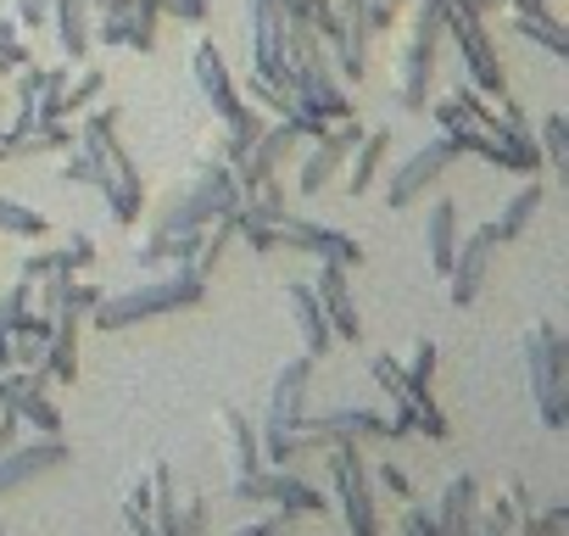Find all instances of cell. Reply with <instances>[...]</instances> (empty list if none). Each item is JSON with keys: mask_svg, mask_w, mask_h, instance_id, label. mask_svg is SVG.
I'll return each mask as SVG.
<instances>
[{"mask_svg": "<svg viewBox=\"0 0 569 536\" xmlns=\"http://www.w3.org/2000/svg\"><path fill=\"white\" fill-rule=\"evenodd\" d=\"M201 297H207V280H201V275H190L184 262H173L162 280H146V286H134V291L101 297V302L90 308V325H96V330H129V325H146V319H157V314L196 308Z\"/></svg>", "mask_w": 569, "mask_h": 536, "instance_id": "cell-3", "label": "cell"}, {"mask_svg": "<svg viewBox=\"0 0 569 536\" xmlns=\"http://www.w3.org/2000/svg\"><path fill=\"white\" fill-rule=\"evenodd\" d=\"M319 441L325 436H352V441H363V436H408L413 425L408 419H397V414H375V408H330V414H308L302 419Z\"/></svg>", "mask_w": 569, "mask_h": 536, "instance_id": "cell-17", "label": "cell"}, {"mask_svg": "<svg viewBox=\"0 0 569 536\" xmlns=\"http://www.w3.org/2000/svg\"><path fill=\"white\" fill-rule=\"evenodd\" d=\"M541 196H547V185H541V179H525V185H519V190L502 201V212L491 218V235H497V246H508V240H519V235H525V224L536 218Z\"/></svg>", "mask_w": 569, "mask_h": 536, "instance_id": "cell-26", "label": "cell"}, {"mask_svg": "<svg viewBox=\"0 0 569 536\" xmlns=\"http://www.w3.org/2000/svg\"><path fill=\"white\" fill-rule=\"evenodd\" d=\"M313 364L308 353H297L291 364H284L273 375V391H268V414H262V436H284V430H297L308 419V386H313Z\"/></svg>", "mask_w": 569, "mask_h": 536, "instance_id": "cell-11", "label": "cell"}, {"mask_svg": "<svg viewBox=\"0 0 569 536\" xmlns=\"http://www.w3.org/2000/svg\"><path fill=\"white\" fill-rule=\"evenodd\" d=\"M313 297H319V308H325L336 341H358V336H363V319H358V302H352V286H347V262L319 257V286H313Z\"/></svg>", "mask_w": 569, "mask_h": 536, "instance_id": "cell-15", "label": "cell"}, {"mask_svg": "<svg viewBox=\"0 0 569 536\" xmlns=\"http://www.w3.org/2000/svg\"><path fill=\"white\" fill-rule=\"evenodd\" d=\"M452 162H458V146H452L447 135H436L430 146H419V151H413V157H408V162L391 173V185H386V207H391V212L413 207L425 190H436V179H441Z\"/></svg>", "mask_w": 569, "mask_h": 536, "instance_id": "cell-10", "label": "cell"}, {"mask_svg": "<svg viewBox=\"0 0 569 536\" xmlns=\"http://www.w3.org/2000/svg\"><path fill=\"white\" fill-rule=\"evenodd\" d=\"M229 240H234V212L229 218H212V229H201V246H196V257L184 268H190V275H201V280H212V268L223 262Z\"/></svg>", "mask_w": 569, "mask_h": 536, "instance_id": "cell-28", "label": "cell"}, {"mask_svg": "<svg viewBox=\"0 0 569 536\" xmlns=\"http://www.w3.org/2000/svg\"><path fill=\"white\" fill-rule=\"evenodd\" d=\"M447 34L458 40V57L469 68V85L486 96V101H502L508 96V79H502V62H497V46L486 34V12H475V0H458L447 7Z\"/></svg>", "mask_w": 569, "mask_h": 536, "instance_id": "cell-7", "label": "cell"}, {"mask_svg": "<svg viewBox=\"0 0 569 536\" xmlns=\"http://www.w3.org/2000/svg\"><path fill=\"white\" fill-rule=\"evenodd\" d=\"M173 536H207V497H184L173 508Z\"/></svg>", "mask_w": 569, "mask_h": 536, "instance_id": "cell-36", "label": "cell"}, {"mask_svg": "<svg viewBox=\"0 0 569 536\" xmlns=\"http://www.w3.org/2000/svg\"><path fill=\"white\" fill-rule=\"evenodd\" d=\"M402 536H441V530H436L430 508H413V503H408V514H402Z\"/></svg>", "mask_w": 569, "mask_h": 536, "instance_id": "cell-44", "label": "cell"}, {"mask_svg": "<svg viewBox=\"0 0 569 536\" xmlns=\"http://www.w3.org/2000/svg\"><path fill=\"white\" fill-rule=\"evenodd\" d=\"M51 18V0H18V7H12V23L18 29H40Z\"/></svg>", "mask_w": 569, "mask_h": 536, "instance_id": "cell-43", "label": "cell"}, {"mask_svg": "<svg viewBox=\"0 0 569 536\" xmlns=\"http://www.w3.org/2000/svg\"><path fill=\"white\" fill-rule=\"evenodd\" d=\"M46 386H51V375H46V364H40V369H29L23 391H18L7 408H12L29 430H51V436H57V430H62V408L51 403V391H46Z\"/></svg>", "mask_w": 569, "mask_h": 536, "instance_id": "cell-21", "label": "cell"}, {"mask_svg": "<svg viewBox=\"0 0 569 536\" xmlns=\"http://www.w3.org/2000/svg\"><path fill=\"white\" fill-rule=\"evenodd\" d=\"M107 90V73L101 68H84L79 79L68 73V85H62V118H73V112H84V107H96V96Z\"/></svg>", "mask_w": 569, "mask_h": 536, "instance_id": "cell-33", "label": "cell"}, {"mask_svg": "<svg viewBox=\"0 0 569 536\" xmlns=\"http://www.w3.org/2000/svg\"><path fill=\"white\" fill-rule=\"evenodd\" d=\"M386 146H391V129H363V140L341 157L347 162V196H363L375 185V173L386 162Z\"/></svg>", "mask_w": 569, "mask_h": 536, "instance_id": "cell-23", "label": "cell"}, {"mask_svg": "<svg viewBox=\"0 0 569 536\" xmlns=\"http://www.w3.org/2000/svg\"><path fill=\"white\" fill-rule=\"evenodd\" d=\"M536 151H541V162L552 168V179H563L569 173V118H547L541 129H536Z\"/></svg>", "mask_w": 569, "mask_h": 536, "instance_id": "cell-30", "label": "cell"}, {"mask_svg": "<svg viewBox=\"0 0 569 536\" xmlns=\"http://www.w3.org/2000/svg\"><path fill=\"white\" fill-rule=\"evenodd\" d=\"M23 62H34V57H29V46L18 40V23H12V18H0V79L18 73Z\"/></svg>", "mask_w": 569, "mask_h": 536, "instance_id": "cell-35", "label": "cell"}, {"mask_svg": "<svg viewBox=\"0 0 569 536\" xmlns=\"http://www.w3.org/2000/svg\"><path fill=\"white\" fill-rule=\"evenodd\" d=\"M497 140H502V151H508V162H513V173H536V162H541V151H536V129L525 123V112L502 96V101H491V112L480 118Z\"/></svg>", "mask_w": 569, "mask_h": 536, "instance_id": "cell-18", "label": "cell"}, {"mask_svg": "<svg viewBox=\"0 0 569 536\" xmlns=\"http://www.w3.org/2000/svg\"><path fill=\"white\" fill-rule=\"evenodd\" d=\"M513 29H519L530 46H541L547 57H558V62L569 57V29H563L552 12H525V18H513Z\"/></svg>", "mask_w": 569, "mask_h": 536, "instance_id": "cell-27", "label": "cell"}, {"mask_svg": "<svg viewBox=\"0 0 569 536\" xmlns=\"http://www.w3.org/2000/svg\"><path fill=\"white\" fill-rule=\"evenodd\" d=\"M57 464H68V441H62V430L51 436V430H34L23 447L12 441V447H0V497L7 492H18L23 480H34V475H46V469H57Z\"/></svg>", "mask_w": 569, "mask_h": 536, "instance_id": "cell-12", "label": "cell"}, {"mask_svg": "<svg viewBox=\"0 0 569 536\" xmlns=\"http://www.w3.org/2000/svg\"><path fill=\"white\" fill-rule=\"evenodd\" d=\"M157 7H151V0H129V34H123V46L129 51H140V57H151L157 51Z\"/></svg>", "mask_w": 569, "mask_h": 536, "instance_id": "cell-32", "label": "cell"}, {"mask_svg": "<svg viewBox=\"0 0 569 536\" xmlns=\"http://www.w3.org/2000/svg\"><path fill=\"white\" fill-rule=\"evenodd\" d=\"M218 430L229 436V469L234 475H246V469H257L262 464V441H257V425L234 408V403H223L218 408Z\"/></svg>", "mask_w": 569, "mask_h": 536, "instance_id": "cell-24", "label": "cell"}, {"mask_svg": "<svg viewBox=\"0 0 569 536\" xmlns=\"http://www.w3.org/2000/svg\"><path fill=\"white\" fill-rule=\"evenodd\" d=\"M475 503H480V480H475V475H452V480L441 486L436 508H430L436 530H441V536H463L469 519H475Z\"/></svg>", "mask_w": 569, "mask_h": 536, "instance_id": "cell-20", "label": "cell"}, {"mask_svg": "<svg viewBox=\"0 0 569 536\" xmlns=\"http://www.w3.org/2000/svg\"><path fill=\"white\" fill-rule=\"evenodd\" d=\"M234 235L251 251H308V257H336V262H363V246L319 218H297L291 207H234Z\"/></svg>", "mask_w": 569, "mask_h": 536, "instance_id": "cell-1", "label": "cell"}, {"mask_svg": "<svg viewBox=\"0 0 569 536\" xmlns=\"http://www.w3.org/2000/svg\"><path fill=\"white\" fill-rule=\"evenodd\" d=\"M246 46L251 73L279 85V51H284V0H246Z\"/></svg>", "mask_w": 569, "mask_h": 536, "instance_id": "cell-13", "label": "cell"}, {"mask_svg": "<svg viewBox=\"0 0 569 536\" xmlns=\"http://www.w3.org/2000/svg\"><path fill=\"white\" fill-rule=\"evenodd\" d=\"M0 536H7V525H0Z\"/></svg>", "mask_w": 569, "mask_h": 536, "instance_id": "cell-48", "label": "cell"}, {"mask_svg": "<svg viewBox=\"0 0 569 536\" xmlns=\"http://www.w3.org/2000/svg\"><path fill=\"white\" fill-rule=\"evenodd\" d=\"M325 464H330V492H336V508L347 519L352 536H380V508H375V480L363 469V453L352 436H325L319 441Z\"/></svg>", "mask_w": 569, "mask_h": 536, "instance_id": "cell-5", "label": "cell"}, {"mask_svg": "<svg viewBox=\"0 0 569 536\" xmlns=\"http://www.w3.org/2000/svg\"><path fill=\"white\" fill-rule=\"evenodd\" d=\"M279 536H284V530H279Z\"/></svg>", "mask_w": 569, "mask_h": 536, "instance_id": "cell-49", "label": "cell"}, {"mask_svg": "<svg viewBox=\"0 0 569 536\" xmlns=\"http://www.w3.org/2000/svg\"><path fill=\"white\" fill-rule=\"evenodd\" d=\"M23 380H29V369H12V364L0 369V403H12V397L23 391Z\"/></svg>", "mask_w": 569, "mask_h": 536, "instance_id": "cell-45", "label": "cell"}, {"mask_svg": "<svg viewBox=\"0 0 569 536\" xmlns=\"http://www.w3.org/2000/svg\"><path fill=\"white\" fill-rule=\"evenodd\" d=\"M90 0H51V18H57V40H62V57L68 62H84L90 57Z\"/></svg>", "mask_w": 569, "mask_h": 536, "instance_id": "cell-25", "label": "cell"}, {"mask_svg": "<svg viewBox=\"0 0 569 536\" xmlns=\"http://www.w3.org/2000/svg\"><path fill=\"white\" fill-rule=\"evenodd\" d=\"M502 7V0H475V12H497Z\"/></svg>", "mask_w": 569, "mask_h": 536, "instance_id": "cell-47", "label": "cell"}, {"mask_svg": "<svg viewBox=\"0 0 569 536\" xmlns=\"http://www.w3.org/2000/svg\"><path fill=\"white\" fill-rule=\"evenodd\" d=\"M408 12V0H363V29L369 34H391Z\"/></svg>", "mask_w": 569, "mask_h": 536, "instance_id": "cell-34", "label": "cell"}, {"mask_svg": "<svg viewBox=\"0 0 569 536\" xmlns=\"http://www.w3.org/2000/svg\"><path fill=\"white\" fill-rule=\"evenodd\" d=\"M62 185H90L96 190V157L79 151V146H68L62 151Z\"/></svg>", "mask_w": 569, "mask_h": 536, "instance_id": "cell-37", "label": "cell"}, {"mask_svg": "<svg viewBox=\"0 0 569 536\" xmlns=\"http://www.w3.org/2000/svg\"><path fill=\"white\" fill-rule=\"evenodd\" d=\"M369 375H375V386H380V391H391V414H397V419H408V425H413L419 436H430V441H441V436H447V414L430 403V386H425V380H413L391 353H380V358L369 364Z\"/></svg>", "mask_w": 569, "mask_h": 536, "instance_id": "cell-8", "label": "cell"}, {"mask_svg": "<svg viewBox=\"0 0 569 536\" xmlns=\"http://www.w3.org/2000/svg\"><path fill=\"white\" fill-rule=\"evenodd\" d=\"M190 68H196V90H201V101L212 107V118H218V123H234V118L246 112V96L234 90V79H229V62L218 57V46H212V40H201Z\"/></svg>", "mask_w": 569, "mask_h": 536, "instance_id": "cell-16", "label": "cell"}, {"mask_svg": "<svg viewBox=\"0 0 569 536\" xmlns=\"http://www.w3.org/2000/svg\"><path fill=\"white\" fill-rule=\"evenodd\" d=\"M57 251H62V262L73 268V275H79V268H90V262H96V240H90L84 229H73V235H68V240H62Z\"/></svg>", "mask_w": 569, "mask_h": 536, "instance_id": "cell-38", "label": "cell"}, {"mask_svg": "<svg viewBox=\"0 0 569 536\" xmlns=\"http://www.w3.org/2000/svg\"><path fill=\"white\" fill-rule=\"evenodd\" d=\"M375 486H386L397 503H413V486H408V475H402L397 464H380V469H375Z\"/></svg>", "mask_w": 569, "mask_h": 536, "instance_id": "cell-42", "label": "cell"}, {"mask_svg": "<svg viewBox=\"0 0 569 536\" xmlns=\"http://www.w3.org/2000/svg\"><path fill=\"white\" fill-rule=\"evenodd\" d=\"M436 364H441V347H436V341L425 336V341H413V358H408L402 369H408L413 380H425V386H430V375H436Z\"/></svg>", "mask_w": 569, "mask_h": 536, "instance_id": "cell-39", "label": "cell"}, {"mask_svg": "<svg viewBox=\"0 0 569 536\" xmlns=\"http://www.w3.org/2000/svg\"><path fill=\"white\" fill-rule=\"evenodd\" d=\"M151 7L179 18V23H207V0H151Z\"/></svg>", "mask_w": 569, "mask_h": 536, "instance_id": "cell-41", "label": "cell"}, {"mask_svg": "<svg viewBox=\"0 0 569 536\" xmlns=\"http://www.w3.org/2000/svg\"><path fill=\"white\" fill-rule=\"evenodd\" d=\"M29 308H34V286L18 275V286L0 291V369H7V341H12V330L29 319Z\"/></svg>", "mask_w": 569, "mask_h": 536, "instance_id": "cell-29", "label": "cell"}, {"mask_svg": "<svg viewBox=\"0 0 569 536\" xmlns=\"http://www.w3.org/2000/svg\"><path fill=\"white\" fill-rule=\"evenodd\" d=\"M525 375H530V397L547 430L569 425V341L552 319H536L525 330Z\"/></svg>", "mask_w": 569, "mask_h": 536, "instance_id": "cell-4", "label": "cell"}, {"mask_svg": "<svg viewBox=\"0 0 569 536\" xmlns=\"http://www.w3.org/2000/svg\"><path fill=\"white\" fill-rule=\"evenodd\" d=\"M284 302H291V319H297V330H302V353H308V358H325V353L336 347V336H330V319H325L313 286H302V280L284 286Z\"/></svg>", "mask_w": 569, "mask_h": 536, "instance_id": "cell-19", "label": "cell"}, {"mask_svg": "<svg viewBox=\"0 0 569 536\" xmlns=\"http://www.w3.org/2000/svg\"><path fill=\"white\" fill-rule=\"evenodd\" d=\"M441 34H447V12L413 0L408 46H402V57H397V101H402L408 112H425V107H430V79H436V46H441Z\"/></svg>", "mask_w": 569, "mask_h": 536, "instance_id": "cell-6", "label": "cell"}, {"mask_svg": "<svg viewBox=\"0 0 569 536\" xmlns=\"http://www.w3.org/2000/svg\"><path fill=\"white\" fill-rule=\"evenodd\" d=\"M234 497L246 503H268V508H284V514H319L330 497L313 492L297 469H279V464H257L246 475H234Z\"/></svg>", "mask_w": 569, "mask_h": 536, "instance_id": "cell-9", "label": "cell"}, {"mask_svg": "<svg viewBox=\"0 0 569 536\" xmlns=\"http://www.w3.org/2000/svg\"><path fill=\"white\" fill-rule=\"evenodd\" d=\"M491 246H497V235H491V224H480L469 240H458V251H452V262H447V297L458 302V308H469L475 297H480V286H486V262H491Z\"/></svg>", "mask_w": 569, "mask_h": 536, "instance_id": "cell-14", "label": "cell"}, {"mask_svg": "<svg viewBox=\"0 0 569 536\" xmlns=\"http://www.w3.org/2000/svg\"><path fill=\"white\" fill-rule=\"evenodd\" d=\"M425 251H430V268L447 275V262L458 251V201L452 196H436L430 218H425Z\"/></svg>", "mask_w": 569, "mask_h": 536, "instance_id": "cell-22", "label": "cell"}, {"mask_svg": "<svg viewBox=\"0 0 569 536\" xmlns=\"http://www.w3.org/2000/svg\"><path fill=\"white\" fill-rule=\"evenodd\" d=\"M18 430H23V419H18L7 403H0V447H12V441H18Z\"/></svg>", "mask_w": 569, "mask_h": 536, "instance_id": "cell-46", "label": "cell"}, {"mask_svg": "<svg viewBox=\"0 0 569 536\" xmlns=\"http://www.w3.org/2000/svg\"><path fill=\"white\" fill-rule=\"evenodd\" d=\"M51 229V218L40 207H23L12 196H0V235H18V240H40Z\"/></svg>", "mask_w": 569, "mask_h": 536, "instance_id": "cell-31", "label": "cell"}, {"mask_svg": "<svg viewBox=\"0 0 569 536\" xmlns=\"http://www.w3.org/2000/svg\"><path fill=\"white\" fill-rule=\"evenodd\" d=\"M279 530H291V514H284V508H273V514H262V519H246V525H234L229 536H279Z\"/></svg>", "mask_w": 569, "mask_h": 536, "instance_id": "cell-40", "label": "cell"}, {"mask_svg": "<svg viewBox=\"0 0 569 536\" xmlns=\"http://www.w3.org/2000/svg\"><path fill=\"white\" fill-rule=\"evenodd\" d=\"M118 118H123L118 107H96V112L73 129V146L96 157V190L107 196L112 218H118V224H134L140 207H146V179H140L134 157H129L123 140H118Z\"/></svg>", "mask_w": 569, "mask_h": 536, "instance_id": "cell-2", "label": "cell"}]
</instances>
